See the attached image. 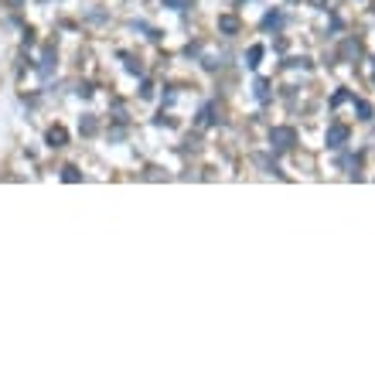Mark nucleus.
I'll return each mask as SVG.
<instances>
[{
  "instance_id": "1",
  "label": "nucleus",
  "mask_w": 375,
  "mask_h": 375,
  "mask_svg": "<svg viewBox=\"0 0 375 375\" xmlns=\"http://www.w3.org/2000/svg\"><path fill=\"white\" fill-rule=\"evenodd\" d=\"M270 140H273V147H276V150H290V147H294V140H297V133H294L290 126H276V130L270 133Z\"/></svg>"
},
{
  "instance_id": "2",
  "label": "nucleus",
  "mask_w": 375,
  "mask_h": 375,
  "mask_svg": "<svg viewBox=\"0 0 375 375\" xmlns=\"http://www.w3.org/2000/svg\"><path fill=\"white\" fill-rule=\"evenodd\" d=\"M345 140H348V126H341V123L327 126V147H341Z\"/></svg>"
},
{
  "instance_id": "3",
  "label": "nucleus",
  "mask_w": 375,
  "mask_h": 375,
  "mask_svg": "<svg viewBox=\"0 0 375 375\" xmlns=\"http://www.w3.org/2000/svg\"><path fill=\"white\" fill-rule=\"evenodd\" d=\"M358 55H362V45H358L355 38H348V41L341 45V58H345V62H351V58H358Z\"/></svg>"
},
{
  "instance_id": "4",
  "label": "nucleus",
  "mask_w": 375,
  "mask_h": 375,
  "mask_svg": "<svg viewBox=\"0 0 375 375\" xmlns=\"http://www.w3.org/2000/svg\"><path fill=\"white\" fill-rule=\"evenodd\" d=\"M65 140H69V137H65L62 126H51V130H48V144H51V147H65Z\"/></svg>"
},
{
  "instance_id": "5",
  "label": "nucleus",
  "mask_w": 375,
  "mask_h": 375,
  "mask_svg": "<svg viewBox=\"0 0 375 375\" xmlns=\"http://www.w3.org/2000/svg\"><path fill=\"white\" fill-rule=\"evenodd\" d=\"M219 27H222L225 34H235V31H239V21H235V17H228V14H225V17H219Z\"/></svg>"
},
{
  "instance_id": "6",
  "label": "nucleus",
  "mask_w": 375,
  "mask_h": 375,
  "mask_svg": "<svg viewBox=\"0 0 375 375\" xmlns=\"http://www.w3.org/2000/svg\"><path fill=\"white\" fill-rule=\"evenodd\" d=\"M280 24H283V14H280V10H270V14L263 17V27H280Z\"/></svg>"
},
{
  "instance_id": "7",
  "label": "nucleus",
  "mask_w": 375,
  "mask_h": 375,
  "mask_svg": "<svg viewBox=\"0 0 375 375\" xmlns=\"http://www.w3.org/2000/svg\"><path fill=\"white\" fill-rule=\"evenodd\" d=\"M259 58H263V48H259V45H252V48H249V62H246V65H249V69H256V65H259Z\"/></svg>"
},
{
  "instance_id": "8",
  "label": "nucleus",
  "mask_w": 375,
  "mask_h": 375,
  "mask_svg": "<svg viewBox=\"0 0 375 375\" xmlns=\"http://www.w3.org/2000/svg\"><path fill=\"white\" fill-rule=\"evenodd\" d=\"M78 177H82V174H78L75 167H62V181H69V184H75Z\"/></svg>"
},
{
  "instance_id": "9",
  "label": "nucleus",
  "mask_w": 375,
  "mask_h": 375,
  "mask_svg": "<svg viewBox=\"0 0 375 375\" xmlns=\"http://www.w3.org/2000/svg\"><path fill=\"white\" fill-rule=\"evenodd\" d=\"M256 96L266 102V99H270V82H263V78H259V82H256Z\"/></svg>"
},
{
  "instance_id": "10",
  "label": "nucleus",
  "mask_w": 375,
  "mask_h": 375,
  "mask_svg": "<svg viewBox=\"0 0 375 375\" xmlns=\"http://www.w3.org/2000/svg\"><path fill=\"white\" fill-rule=\"evenodd\" d=\"M355 106H358V116H362V120H372V106H369L365 99H358Z\"/></svg>"
},
{
  "instance_id": "11",
  "label": "nucleus",
  "mask_w": 375,
  "mask_h": 375,
  "mask_svg": "<svg viewBox=\"0 0 375 375\" xmlns=\"http://www.w3.org/2000/svg\"><path fill=\"white\" fill-rule=\"evenodd\" d=\"M96 126H99V123H96V116H85V120H82V133H85V137H89V133H96Z\"/></svg>"
},
{
  "instance_id": "12",
  "label": "nucleus",
  "mask_w": 375,
  "mask_h": 375,
  "mask_svg": "<svg viewBox=\"0 0 375 375\" xmlns=\"http://www.w3.org/2000/svg\"><path fill=\"white\" fill-rule=\"evenodd\" d=\"M51 62H55V55L48 51V55H45V62H41V75H51Z\"/></svg>"
},
{
  "instance_id": "13",
  "label": "nucleus",
  "mask_w": 375,
  "mask_h": 375,
  "mask_svg": "<svg viewBox=\"0 0 375 375\" xmlns=\"http://www.w3.org/2000/svg\"><path fill=\"white\" fill-rule=\"evenodd\" d=\"M126 69H130L133 75H144V65H140L137 58H126Z\"/></svg>"
},
{
  "instance_id": "14",
  "label": "nucleus",
  "mask_w": 375,
  "mask_h": 375,
  "mask_svg": "<svg viewBox=\"0 0 375 375\" xmlns=\"http://www.w3.org/2000/svg\"><path fill=\"white\" fill-rule=\"evenodd\" d=\"M345 99H348V92H345V89H341V92H334V99H331V106H341V102H345Z\"/></svg>"
},
{
  "instance_id": "15",
  "label": "nucleus",
  "mask_w": 375,
  "mask_h": 375,
  "mask_svg": "<svg viewBox=\"0 0 375 375\" xmlns=\"http://www.w3.org/2000/svg\"><path fill=\"white\" fill-rule=\"evenodd\" d=\"M212 113H215V109H212V106H205V109H201V123H212V120H215Z\"/></svg>"
},
{
  "instance_id": "16",
  "label": "nucleus",
  "mask_w": 375,
  "mask_h": 375,
  "mask_svg": "<svg viewBox=\"0 0 375 375\" xmlns=\"http://www.w3.org/2000/svg\"><path fill=\"white\" fill-rule=\"evenodd\" d=\"M164 3H171V7H174V10H184V7H188V3H191V0H164Z\"/></svg>"
},
{
  "instance_id": "17",
  "label": "nucleus",
  "mask_w": 375,
  "mask_h": 375,
  "mask_svg": "<svg viewBox=\"0 0 375 375\" xmlns=\"http://www.w3.org/2000/svg\"><path fill=\"white\" fill-rule=\"evenodd\" d=\"M140 96H144V99H150V96H153V85H150V82H144V89H140Z\"/></svg>"
},
{
  "instance_id": "18",
  "label": "nucleus",
  "mask_w": 375,
  "mask_h": 375,
  "mask_svg": "<svg viewBox=\"0 0 375 375\" xmlns=\"http://www.w3.org/2000/svg\"><path fill=\"white\" fill-rule=\"evenodd\" d=\"M14 3H21V0H14Z\"/></svg>"
}]
</instances>
